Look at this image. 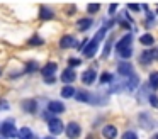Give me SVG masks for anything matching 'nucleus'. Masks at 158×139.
Masks as SVG:
<instances>
[{"mask_svg":"<svg viewBox=\"0 0 158 139\" xmlns=\"http://www.w3.org/2000/svg\"><path fill=\"white\" fill-rule=\"evenodd\" d=\"M110 26H112V22H110V24H107V26H104L102 29H100L99 32H97L95 36H94L92 39L89 41V44H87V46L83 47V54H85L87 58H92L94 54L97 53V47H99V43H100V41L104 39V36H106L107 29H109Z\"/></svg>","mask_w":158,"mask_h":139,"instance_id":"nucleus-1","label":"nucleus"},{"mask_svg":"<svg viewBox=\"0 0 158 139\" xmlns=\"http://www.w3.org/2000/svg\"><path fill=\"white\" fill-rule=\"evenodd\" d=\"M131 43H133V34H126L121 41H117L116 44V51L119 53L121 58H131L133 54V49H131Z\"/></svg>","mask_w":158,"mask_h":139,"instance_id":"nucleus-2","label":"nucleus"},{"mask_svg":"<svg viewBox=\"0 0 158 139\" xmlns=\"http://www.w3.org/2000/svg\"><path fill=\"white\" fill-rule=\"evenodd\" d=\"M0 131H2V136H5V137H17V129H15L12 119L5 121L4 124H2V129H0Z\"/></svg>","mask_w":158,"mask_h":139,"instance_id":"nucleus-3","label":"nucleus"},{"mask_svg":"<svg viewBox=\"0 0 158 139\" xmlns=\"http://www.w3.org/2000/svg\"><path fill=\"white\" fill-rule=\"evenodd\" d=\"M65 132H66V136H68L70 139H77L80 136V132H82V129H80V125L77 124V122H70V124L65 127Z\"/></svg>","mask_w":158,"mask_h":139,"instance_id":"nucleus-4","label":"nucleus"},{"mask_svg":"<svg viewBox=\"0 0 158 139\" xmlns=\"http://www.w3.org/2000/svg\"><path fill=\"white\" fill-rule=\"evenodd\" d=\"M48 127H49V132H51V134H61V132L65 131L63 122L60 121V119H51V121H48Z\"/></svg>","mask_w":158,"mask_h":139,"instance_id":"nucleus-5","label":"nucleus"},{"mask_svg":"<svg viewBox=\"0 0 158 139\" xmlns=\"http://www.w3.org/2000/svg\"><path fill=\"white\" fill-rule=\"evenodd\" d=\"M48 110L51 112V114H61V112H65V105L58 100H51L48 104Z\"/></svg>","mask_w":158,"mask_h":139,"instance_id":"nucleus-6","label":"nucleus"},{"mask_svg":"<svg viewBox=\"0 0 158 139\" xmlns=\"http://www.w3.org/2000/svg\"><path fill=\"white\" fill-rule=\"evenodd\" d=\"M117 73H119L121 76L129 78L131 75H133V66H131L129 63H119V66H117Z\"/></svg>","mask_w":158,"mask_h":139,"instance_id":"nucleus-7","label":"nucleus"},{"mask_svg":"<svg viewBox=\"0 0 158 139\" xmlns=\"http://www.w3.org/2000/svg\"><path fill=\"white\" fill-rule=\"evenodd\" d=\"M95 78H97L95 70H87V71H83V75H82V81L85 85H92L94 81H95Z\"/></svg>","mask_w":158,"mask_h":139,"instance_id":"nucleus-8","label":"nucleus"},{"mask_svg":"<svg viewBox=\"0 0 158 139\" xmlns=\"http://www.w3.org/2000/svg\"><path fill=\"white\" fill-rule=\"evenodd\" d=\"M77 46V41L73 36H63L61 39H60V47H63V49H66V47H73Z\"/></svg>","mask_w":158,"mask_h":139,"instance_id":"nucleus-9","label":"nucleus"},{"mask_svg":"<svg viewBox=\"0 0 158 139\" xmlns=\"http://www.w3.org/2000/svg\"><path fill=\"white\" fill-rule=\"evenodd\" d=\"M22 108H24L26 112H29V114H34V112L38 110V102L32 100V98L24 100V102H22Z\"/></svg>","mask_w":158,"mask_h":139,"instance_id":"nucleus-10","label":"nucleus"},{"mask_svg":"<svg viewBox=\"0 0 158 139\" xmlns=\"http://www.w3.org/2000/svg\"><path fill=\"white\" fill-rule=\"evenodd\" d=\"M75 78H77V75L72 68H66L61 73V81H65V83H72V81H75Z\"/></svg>","mask_w":158,"mask_h":139,"instance_id":"nucleus-11","label":"nucleus"},{"mask_svg":"<svg viewBox=\"0 0 158 139\" xmlns=\"http://www.w3.org/2000/svg\"><path fill=\"white\" fill-rule=\"evenodd\" d=\"M126 83V90L127 92H133L134 88H138V85H139V78H138V75H131L129 76V81H124Z\"/></svg>","mask_w":158,"mask_h":139,"instance_id":"nucleus-12","label":"nucleus"},{"mask_svg":"<svg viewBox=\"0 0 158 139\" xmlns=\"http://www.w3.org/2000/svg\"><path fill=\"white\" fill-rule=\"evenodd\" d=\"M102 136L106 139H114L117 136V129L114 127V125H106V127L102 129Z\"/></svg>","mask_w":158,"mask_h":139,"instance_id":"nucleus-13","label":"nucleus"},{"mask_svg":"<svg viewBox=\"0 0 158 139\" xmlns=\"http://www.w3.org/2000/svg\"><path fill=\"white\" fill-rule=\"evenodd\" d=\"M56 68H58V66H56V63H48V64H46V66L41 70V71H43V76H44V78H51L53 75H55Z\"/></svg>","mask_w":158,"mask_h":139,"instance_id":"nucleus-14","label":"nucleus"},{"mask_svg":"<svg viewBox=\"0 0 158 139\" xmlns=\"http://www.w3.org/2000/svg\"><path fill=\"white\" fill-rule=\"evenodd\" d=\"M153 59H155L153 51H143V53H141V56H139V63L141 64H150Z\"/></svg>","mask_w":158,"mask_h":139,"instance_id":"nucleus-15","label":"nucleus"},{"mask_svg":"<svg viewBox=\"0 0 158 139\" xmlns=\"http://www.w3.org/2000/svg\"><path fill=\"white\" fill-rule=\"evenodd\" d=\"M75 98L78 102H92V93H89V92H83V90H80V92H75Z\"/></svg>","mask_w":158,"mask_h":139,"instance_id":"nucleus-16","label":"nucleus"},{"mask_svg":"<svg viewBox=\"0 0 158 139\" xmlns=\"http://www.w3.org/2000/svg\"><path fill=\"white\" fill-rule=\"evenodd\" d=\"M17 137L19 139H34V136H32V131L29 127H22L21 131H17Z\"/></svg>","mask_w":158,"mask_h":139,"instance_id":"nucleus-17","label":"nucleus"},{"mask_svg":"<svg viewBox=\"0 0 158 139\" xmlns=\"http://www.w3.org/2000/svg\"><path fill=\"white\" fill-rule=\"evenodd\" d=\"M39 17H41L43 20H49V19H53L55 17V14H53V10L51 9H46V7H41V10H39Z\"/></svg>","mask_w":158,"mask_h":139,"instance_id":"nucleus-18","label":"nucleus"},{"mask_svg":"<svg viewBox=\"0 0 158 139\" xmlns=\"http://www.w3.org/2000/svg\"><path fill=\"white\" fill-rule=\"evenodd\" d=\"M92 26V19H80L78 22H77V27H78V31H87L89 27Z\"/></svg>","mask_w":158,"mask_h":139,"instance_id":"nucleus-19","label":"nucleus"},{"mask_svg":"<svg viewBox=\"0 0 158 139\" xmlns=\"http://www.w3.org/2000/svg\"><path fill=\"white\" fill-rule=\"evenodd\" d=\"M61 95L65 98H70V97H73L75 95V88L73 87H70V85H66V87H63V90H61Z\"/></svg>","mask_w":158,"mask_h":139,"instance_id":"nucleus-20","label":"nucleus"},{"mask_svg":"<svg viewBox=\"0 0 158 139\" xmlns=\"http://www.w3.org/2000/svg\"><path fill=\"white\" fill-rule=\"evenodd\" d=\"M150 87L153 88V90L158 88V71H153V73L150 75Z\"/></svg>","mask_w":158,"mask_h":139,"instance_id":"nucleus-21","label":"nucleus"},{"mask_svg":"<svg viewBox=\"0 0 158 139\" xmlns=\"http://www.w3.org/2000/svg\"><path fill=\"white\" fill-rule=\"evenodd\" d=\"M141 44H144V46H151V44L155 43V39H153V36L151 34H144V36H141Z\"/></svg>","mask_w":158,"mask_h":139,"instance_id":"nucleus-22","label":"nucleus"},{"mask_svg":"<svg viewBox=\"0 0 158 139\" xmlns=\"http://www.w3.org/2000/svg\"><path fill=\"white\" fill-rule=\"evenodd\" d=\"M112 75L110 73H102L100 75V83H112Z\"/></svg>","mask_w":158,"mask_h":139,"instance_id":"nucleus-23","label":"nucleus"},{"mask_svg":"<svg viewBox=\"0 0 158 139\" xmlns=\"http://www.w3.org/2000/svg\"><path fill=\"white\" fill-rule=\"evenodd\" d=\"M112 41H114V39L110 37V39L106 43V47H104V58H107V56H109V53H110V46H112Z\"/></svg>","mask_w":158,"mask_h":139,"instance_id":"nucleus-24","label":"nucleus"},{"mask_svg":"<svg viewBox=\"0 0 158 139\" xmlns=\"http://www.w3.org/2000/svg\"><path fill=\"white\" fill-rule=\"evenodd\" d=\"M123 139H138V136H136V132L127 131V132H124V134H123Z\"/></svg>","mask_w":158,"mask_h":139,"instance_id":"nucleus-25","label":"nucleus"},{"mask_svg":"<svg viewBox=\"0 0 158 139\" xmlns=\"http://www.w3.org/2000/svg\"><path fill=\"white\" fill-rule=\"evenodd\" d=\"M29 44H34V46H39V44H43V39H41V37H38V36H34V37H31Z\"/></svg>","mask_w":158,"mask_h":139,"instance_id":"nucleus-26","label":"nucleus"},{"mask_svg":"<svg viewBox=\"0 0 158 139\" xmlns=\"http://www.w3.org/2000/svg\"><path fill=\"white\" fill-rule=\"evenodd\" d=\"M38 70V63L36 61H31V63H27V68H26V71H36Z\"/></svg>","mask_w":158,"mask_h":139,"instance_id":"nucleus-27","label":"nucleus"},{"mask_svg":"<svg viewBox=\"0 0 158 139\" xmlns=\"http://www.w3.org/2000/svg\"><path fill=\"white\" fill-rule=\"evenodd\" d=\"M100 9V5H97V3H90L89 7H87V10H89L90 14H94V12H97V10Z\"/></svg>","mask_w":158,"mask_h":139,"instance_id":"nucleus-28","label":"nucleus"},{"mask_svg":"<svg viewBox=\"0 0 158 139\" xmlns=\"http://www.w3.org/2000/svg\"><path fill=\"white\" fill-rule=\"evenodd\" d=\"M80 63H82V61H80V59H77V58H70V59H68L70 68H72V66H78Z\"/></svg>","mask_w":158,"mask_h":139,"instance_id":"nucleus-29","label":"nucleus"},{"mask_svg":"<svg viewBox=\"0 0 158 139\" xmlns=\"http://www.w3.org/2000/svg\"><path fill=\"white\" fill-rule=\"evenodd\" d=\"M148 98H150V104L153 105V107H158V97L156 95H150Z\"/></svg>","mask_w":158,"mask_h":139,"instance_id":"nucleus-30","label":"nucleus"},{"mask_svg":"<svg viewBox=\"0 0 158 139\" xmlns=\"http://www.w3.org/2000/svg\"><path fill=\"white\" fill-rule=\"evenodd\" d=\"M9 108V104L5 100H0V110H7Z\"/></svg>","mask_w":158,"mask_h":139,"instance_id":"nucleus-31","label":"nucleus"},{"mask_svg":"<svg viewBox=\"0 0 158 139\" xmlns=\"http://www.w3.org/2000/svg\"><path fill=\"white\" fill-rule=\"evenodd\" d=\"M127 9H131V10H134V12H136V10H139V5H133V3H129V5H127Z\"/></svg>","mask_w":158,"mask_h":139,"instance_id":"nucleus-32","label":"nucleus"},{"mask_svg":"<svg viewBox=\"0 0 158 139\" xmlns=\"http://www.w3.org/2000/svg\"><path fill=\"white\" fill-rule=\"evenodd\" d=\"M116 9H117V5H116V3H114V5H110V7H109L110 14H112V12H114V10H116Z\"/></svg>","mask_w":158,"mask_h":139,"instance_id":"nucleus-33","label":"nucleus"},{"mask_svg":"<svg viewBox=\"0 0 158 139\" xmlns=\"http://www.w3.org/2000/svg\"><path fill=\"white\" fill-rule=\"evenodd\" d=\"M153 56H155V58H158V49H156V51H153Z\"/></svg>","mask_w":158,"mask_h":139,"instance_id":"nucleus-34","label":"nucleus"},{"mask_svg":"<svg viewBox=\"0 0 158 139\" xmlns=\"http://www.w3.org/2000/svg\"><path fill=\"white\" fill-rule=\"evenodd\" d=\"M151 139H158V132H156V134H155V136H153V137H151Z\"/></svg>","mask_w":158,"mask_h":139,"instance_id":"nucleus-35","label":"nucleus"},{"mask_svg":"<svg viewBox=\"0 0 158 139\" xmlns=\"http://www.w3.org/2000/svg\"><path fill=\"white\" fill-rule=\"evenodd\" d=\"M44 139H55V137H51V136H48V137H44Z\"/></svg>","mask_w":158,"mask_h":139,"instance_id":"nucleus-36","label":"nucleus"},{"mask_svg":"<svg viewBox=\"0 0 158 139\" xmlns=\"http://www.w3.org/2000/svg\"><path fill=\"white\" fill-rule=\"evenodd\" d=\"M89 139H92V137H89Z\"/></svg>","mask_w":158,"mask_h":139,"instance_id":"nucleus-37","label":"nucleus"}]
</instances>
